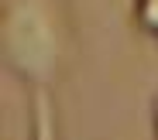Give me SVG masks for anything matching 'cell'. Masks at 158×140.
I'll return each instance as SVG.
<instances>
[{"mask_svg":"<svg viewBox=\"0 0 158 140\" xmlns=\"http://www.w3.org/2000/svg\"><path fill=\"white\" fill-rule=\"evenodd\" d=\"M72 48L65 0H7L0 17V58L24 89L55 86Z\"/></svg>","mask_w":158,"mask_h":140,"instance_id":"6da1fadb","label":"cell"},{"mask_svg":"<svg viewBox=\"0 0 158 140\" xmlns=\"http://www.w3.org/2000/svg\"><path fill=\"white\" fill-rule=\"evenodd\" d=\"M28 109H31V123H28L31 140H55L59 137V113H55V96H52L48 86L28 89Z\"/></svg>","mask_w":158,"mask_h":140,"instance_id":"7a4b0ae2","label":"cell"},{"mask_svg":"<svg viewBox=\"0 0 158 140\" xmlns=\"http://www.w3.org/2000/svg\"><path fill=\"white\" fill-rule=\"evenodd\" d=\"M131 21H134V27L144 38H155L158 41V0H134Z\"/></svg>","mask_w":158,"mask_h":140,"instance_id":"3957f363","label":"cell"},{"mask_svg":"<svg viewBox=\"0 0 158 140\" xmlns=\"http://www.w3.org/2000/svg\"><path fill=\"white\" fill-rule=\"evenodd\" d=\"M151 133L158 137V92H155V99H151Z\"/></svg>","mask_w":158,"mask_h":140,"instance_id":"277c9868","label":"cell"}]
</instances>
